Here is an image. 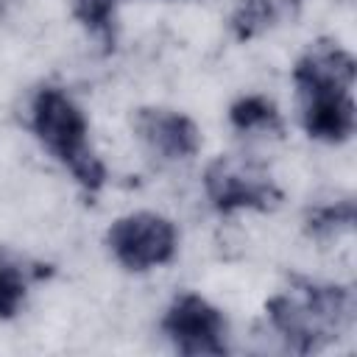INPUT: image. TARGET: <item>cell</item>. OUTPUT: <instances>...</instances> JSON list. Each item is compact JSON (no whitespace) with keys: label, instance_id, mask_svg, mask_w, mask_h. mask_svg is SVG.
<instances>
[{"label":"cell","instance_id":"cell-9","mask_svg":"<svg viewBox=\"0 0 357 357\" xmlns=\"http://www.w3.org/2000/svg\"><path fill=\"white\" fill-rule=\"evenodd\" d=\"M287 0H237L231 11V31L240 42L259 36L268 31L284 11Z\"/></svg>","mask_w":357,"mask_h":357},{"label":"cell","instance_id":"cell-1","mask_svg":"<svg viewBox=\"0 0 357 357\" xmlns=\"http://www.w3.org/2000/svg\"><path fill=\"white\" fill-rule=\"evenodd\" d=\"M354 56L329 39L310 45L296 61L293 84L298 92L301 126L312 139L335 145L354 134Z\"/></svg>","mask_w":357,"mask_h":357},{"label":"cell","instance_id":"cell-5","mask_svg":"<svg viewBox=\"0 0 357 357\" xmlns=\"http://www.w3.org/2000/svg\"><path fill=\"white\" fill-rule=\"evenodd\" d=\"M204 190L223 215L237 209H271L282 198L271 173L240 156H218L204 173Z\"/></svg>","mask_w":357,"mask_h":357},{"label":"cell","instance_id":"cell-6","mask_svg":"<svg viewBox=\"0 0 357 357\" xmlns=\"http://www.w3.org/2000/svg\"><path fill=\"white\" fill-rule=\"evenodd\" d=\"M162 332L184 357H220L229 351L223 312L198 293H181L170 301L162 315Z\"/></svg>","mask_w":357,"mask_h":357},{"label":"cell","instance_id":"cell-3","mask_svg":"<svg viewBox=\"0 0 357 357\" xmlns=\"http://www.w3.org/2000/svg\"><path fill=\"white\" fill-rule=\"evenodd\" d=\"M31 131L73 178L95 192L106 181V167L89 145V123L81 106L59 86H42L31 100Z\"/></svg>","mask_w":357,"mask_h":357},{"label":"cell","instance_id":"cell-12","mask_svg":"<svg viewBox=\"0 0 357 357\" xmlns=\"http://www.w3.org/2000/svg\"><path fill=\"white\" fill-rule=\"evenodd\" d=\"M351 223H354V201L343 198V201L312 209L307 218V231L315 237H326V234H335L340 229H349Z\"/></svg>","mask_w":357,"mask_h":357},{"label":"cell","instance_id":"cell-8","mask_svg":"<svg viewBox=\"0 0 357 357\" xmlns=\"http://www.w3.org/2000/svg\"><path fill=\"white\" fill-rule=\"evenodd\" d=\"M229 123L243 134H254V131L279 134L282 131V117L276 106L262 95H243L240 100H234L229 106Z\"/></svg>","mask_w":357,"mask_h":357},{"label":"cell","instance_id":"cell-10","mask_svg":"<svg viewBox=\"0 0 357 357\" xmlns=\"http://www.w3.org/2000/svg\"><path fill=\"white\" fill-rule=\"evenodd\" d=\"M31 271L14 259L0 257V321L14 318L28 296Z\"/></svg>","mask_w":357,"mask_h":357},{"label":"cell","instance_id":"cell-7","mask_svg":"<svg viewBox=\"0 0 357 357\" xmlns=\"http://www.w3.org/2000/svg\"><path fill=\"white\" fill-rule=\"evenodd\" d=\"M134 131L139 137V142L159 159L165 162H181L198 153L201 148V131L198 126L176 112V109H165V106H142L134 114Z\"/></svg>","mask_w":357,"mask_h":357},{"label":"cell","instance_id":"cell-4","mask_svg":"<svg viewBox=\"0 0 357 357\" xmlns=\"http://www.w3.org/2000/svg\"><path fill=\"white\" fill-rule=\"evenodd\" d=\"M106 245L126 271L142 273L173 259L178 234L173 220L156 212H131L109 226Z\"/></svg>","mask_w":357,"mask_h":357},{"label":"cell","instance_id":"cell-2","mask_svg":"<svg viewBox=\"0 0 357 357\" xmlns=\"http://www.w3.org/2000/svg\"><path fill=\"white\" fill-rule=\"evenodd\" d=\"M265 310L287 349L310 354L337 340L351 326L354 296L349 287L340 284L296 282L293 290L273 296L265 304Z\"/></svg>","mask_w":357,"mask_h":357},{"label":"cell","instance_id":"cell-11","mask_svg":"<svg viewBox=\"0 0 357 357\" xmlns=\"http://www.w3.org/2000/svg\"><path fill=\"white\" fill-rule=\"evenodd\" d=\"M75 20L92 31L95 36L112 42V28H114V8L117 0H67Z\"/></svg>","mask_w":357,"mask_h":357}]
</instances>
